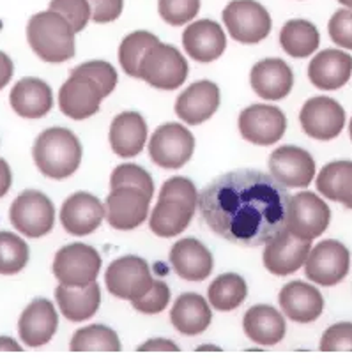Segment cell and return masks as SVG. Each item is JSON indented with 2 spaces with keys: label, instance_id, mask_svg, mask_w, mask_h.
<instances>
[{
  "label": "cell",
  "instance_id": "obj_50",
  "mask_svg": "<svg viewBox=\"0 0 352 364\" xmlns=\"http://www.w3.org/2000/svg\"><path fill=\"white\" fill-rule=\"evenodd\" d=\"M0 352H21V347L13 338L0 336Z\"/></svg>",
  "mask_w": 352,
  "mask_h": 364
},
{
  "label": "cell",
  "instance_id": "obj_39",
  "mask_svg": "<svg viewBox=\"0 0 352 364\" xmlns=\"http://www.w3.org/2000/svg\"><path fill=\"white\" fill-rule=\"evenodd\" d=\"M158 11L166 23L179 27L197 16L201 0H158Z\"/></svg>",
  "mask_w": 352,
  "mask_h": 364
},
{
  "label": "cell",
  "instance_id": "obj_23",
  "mask_svg": "<svg viewBox=\"0 0 352 364\" xmlns=\"http://www.w3.org/2000/svg\"><path fill=\"white\" fill-rule=\"evenodd\" d=\"M183 45L193 60L213 62L223 55L227 38L220 23L213 20H198L184 31Z\"/></svg>",
  "mask_w": 352,
  "mask_h": 364
},
{
  "label": "cell",
  "instance_id": "obj_27",
  "mask_svg": "<svg viewBox=\"0 0 352 364\" xmlns=\"http://www.w3.org/2000/svg\"><path fill=\"white\" fill-rule=\"evenodd\" d=\"M242 327L246 336L262 347L280 343L287 329L282 313L270 304L252 306L242 318Z\"/></svg>",
  "mask_w": 352,
  "mask_h": 364
},
{
  "label": "cell",
  "instance_id": "obj_10",
  "mask_svg": "<svg viewBox=\"0 0 352 364\" xmlns=\"http://www.w3.org/2000/svg\"><path fill=\"white\" fill-rule=\"evenodd\" d=\"M351 267L349 250L342 242L328 241L319 242L308 255L304 262V274L310 282L322 287L338 285L347 276Z\"/></svg>",
  "mask_w": 352,
  "mask_h": 364
},
{
  "label": "cell",
  "instance_id": "obj_20",
  "mask_svg": "<svg viewBox=\"0 0 352 364\" xmlns=\"http://www.w3.org/2000/svg\"><path fill=\"white\" fill-rule=\"evenodd\" d=\"M59 327V315L48 299H34L23 309L18 322V333L27 347L48 343Z\"/></svg>",
  "mask_w": 352,
  "mask_h": 364
},
{
  "label": "cell",
  "instance_id": "obj_28",
  "mask_svg": "<svg viewBox=\"0 0 352 364\" xmlns=\"http://www.w3.org/2000/svg\"><path fill=\"white\" fill-rule=\"evenodd\" d=\"M147 140V124L137 112L117 115L110 126L112 151L121 158H135Z\"/></svg>",
  "mask_w": 352,
  "mask_h": 364
},
{
  "label": "cell",
  "instance_id": "obj_5",
  "mask_svg": "<svg viewBox=\"0 0 352 364\" xmlns=\"http://www.w3.org/2000/svg\"><path fill=\"white\" fill-rule=\"evenodd\" d=\"M9 220L13 227L27 237H43L52 232L55 207L45 193L27 189L11 205Z\"/></svg>",
  "mask_w": 352,
  "mask_h": 364
},
{
  "label": "cell",
  "instance_id": "obj_45",
  "mask_svg": "<svg viewBox=\"0 0 352 364\" xmlns=\"http://www.w3.org/2000/svg\"><path fill=\"white\" fill-rule=\"evenodd\" d=\"M333 43L352 50V9H340L331 16L328 25Z\"/></svg>",
  "mask_w": 352,
  "mask_h": 364
},
{
  "label": "cell",
  "instance_id": "obj_12",
  "mask_svg": "<svg viewBox=\"0 0 352 364\" xmlns=\"http://www.w3.org/2000/svg\"><path fill=\"white\" fill-rule=\"evenodd\" d=\"M329 220H331V210L328 203L319 198L315 193L303 191L290 198L287 228L297 237L314 241L324 234Z\"/></svg>",
  "mask_w": 352,
  "mask_h": 364
},
{
  "label": "cell",
  "instance_id": "obj_19",
  "mask_svg": "<svg viewBox=\"0 0 352 364\" xmlns=\"http://www.w3.org/2000/svg\"><path fill=\"white\" fill-rule=\"evenodd\" d=\"M220 107V89L209 80L188 87L176 101V114L181 121L197 126L213 117Z\"/></svg>",
  "mask_w": 352,
  "mask_h": 364
},
{
  "label": "cell",
  "instance_id": "obj_11",
  "mask_svg": "<svg viewBox=\"0 0 352 364\" xmlns=\"http://www.w3.org/2000/svg\"><path fill=\"white\" fill-rule=\"evenodd\" d=\"M107 96V90L96 80L71 71V76L59 90V107L68 117L83 121L100 112L101 101Z\"/></svg>",
  "mask_w": 352,
  "mask_h": 364
},
{
  "label": "cell",
  "instance_id": "obj_47",
  "mask_svg": "<svg viewBox=\"0 0 352 364\" xmlns=\"http://www.w3.org/2000/svg\"><path fill=\"white\" fill-rule=\"evenodd\" d=\"M140 352H177L179 347L172 343L170 340H163V338H156V340L145 341L144 345L139 347Z\"/></svg>",
  "mask_w": 352,
  "mask_h": 364
},
{
  "label": "cell",
  "instance_id": "obj_44",
  "mask_svg": "<svg viewBox=\"0 0 352 364\" xmlns=\"http://www.w3.org/2000/svg\"><path fill=\"white\" fill-rule=\"evenodd\" d=\"M322 352H352V323L342 322L329 327L321 340Z\"/></svg>",
  "mask_w": 352,
  "mask_h": 364
},
{
  "label": "cell",
  "instance_id": "obj_4",
  "mask_svg": "<svg viewBox=\"0 0 352 364\" xmlns=\"http://www.w3.org/2000/svg\"><path fill=\"white\" fill-rule=\"evenodd\" d=\"M140 78L154 89L174 90L186 82L188 62L176 46L158 43L145 53Z\"/></svg>",
  "mask_w": 352,
  "mask_h": 364
},
{
  "label": "cell",
  "instance_id": "obj_3",
  "mask_svg": "<svg viewBox=\"0 0 352 364\" xmlns=\"http://www.w3.org/2000/svg\"><path fill=\"white\" fill-rule=\"evenodd\" d=\"M75 28L63 14L48 9L28 20L27 39L36 55L45 62H66L75 57Z\"/></svg>",
  "mask_w": 352,
  "mask_h": 364
},
{
  "label": "cell",
  "instance_id": "obj_21",
  "mask_svg": "<svg viewBox=\"0 0 352 364\" xmlns=\"http://www.w3.org/2000/svg\"><path fill=\"white\" fill-rule=\"evenodd\" d=\"M250 83L257 96L266 101H278L292 90L294 73L282 59H264L252 68Z\"/></svg>",
  "mask_w": 352,
  "mask_h": 364
},
{
  "label": "cell",
  "instance_id": "obj_32",
  "mask_svg": "<svg viewBox=\"0 0 352 364\" xmlns=\"http://www.w3.org/2000/svg\"><path fill=\"white\" fill-rule=\"evenodd\" d=\"M321 36L317 27L306 20H290L280 32L282 48L294 59H306L319 48Z\"/></svg>",
  "mask_w": 352,
  "mask_h": 364
},
{
  "label": "cell",
  "instance_id": "obj_38",
  "mask_svg": "<svg viewBox=\"0 0 352 364\" xmlns=\"http://www.w3.org/2000/svg\"><path fill=\"white\" fill-rule=\"evenodd\" d=\"M124 186H129V188H139L144 193H147L152 198L154 195V181L149 176V172H145L144 168L139 165H133V163H124V165H119L117 168L114 170L110 179V188H124Z\"/></svg>",
  "mask_w": 352,
  "mask_h": 364
},
{
  "label": "cell",
  "instance_id": "obj_2",
  "mask_svg": "<svg viewBox=\"0 0 352 364\" xmlns=\"http://www.w3.org/2000/svg\"><path fill=\"white\" fill-rule=\"evenodd\" d=\"M36 166L50 179H66L82 163V144L64 127H50L36 138L32 149Z\"/></svg>",
  "mask_w": 352,
  "mask_h": 364
},
{
  "label": "cell",
  "instance_id": "obj_37",
  "mask_svg": "<svg viewBox=\"0 0 352 364\" xmlns=\"http://www.w3.org/2000/svg\"><path fill=\"white\" fill-rule=\"evenodd\" d=\"M27 262V242L13 232H0V274H16Z\"/></svg>",
  "mask_w": 352,
  "mask_h": 364
},
{
  "label": "cell",
  "instance_id": "obj_14",
  "mask_svg": "<svg viewBox=\"0 0 352 364\" xmlns=\"http://www.w3.org/2000/svg\"><path fill=\"white\" fill-rule=\"evenodd\" d=\"M151 196L139 188H115L107 196V221L115 230H133L140 227L149 214Z\"/></svg>",
  "mask_w": 352,
  "mask_h": 364
},
{
  "label": "cell",
  "instance_id": "obj_30",
  "mask_svg": "<svg viewBox=\"0 0 352 364\" xmlns=\"http://www.w3.org/2000/svg\"><path fill=\"white\" fill-rule=\"evenodd\" d=\"M55 299L60 308V313L68 320L83 322L100 309L101 290L96 282L87 287L59 285L55 290Z\"/></svg>",
  "mask_w": 352,
  "mask_h": 364
},
{
  "label": "cell",
  "instance_id": "obj_41",
  "mask_svg": "<svg viewBox=\"0 0 352 364\" xmlns=\"http://www.w3.org/2000/svg\"><path fill=\"white\" fill-rule=\"evenodd\" d=\"M198 196L201 195L197 193L195 184L186 177H172L163 184L161 191H159L161 200H176L193 210L198 207Z\"/></svg>",
  "mask_w": 352,
  "mask_h": 364
},
{
  "label": "cell",
  "instance_id": "obj_31",
  "mask_svg": "<svg viewBox=\"0 0 352 364\" xmlns=\"http://www.w3.org/2000/svg\"><path fill=\"white\" fill-rule=\"evenodd\" d=\"M193 214L195 210L184 203L159 198L152 209L149 227H151L152 234H156L158 237H176L181 232L186 230Z\"/></svg>",
  "mask_w": 352,
  "mask_h": 364
},
{
  "label": "cell",
  "instance_id": "obj_8",
  "mask_svg": "<svg viewBox=\"0 0 352 364\" xmlns=\"http://www.w3.org/2000/svg\"><path fill=\"white\" fill-rule=\"evenodd\" d=\"M195 151V138L190 129L177 122H166L152 133L149 154L152 163L166 170L186 165Z\"/></svg>",
  "mask_w": 352,
  "mask_h": 364
},
{
  "label": "cell",
  "instance_id": "obj_48",
  "mask_svg": "<svg viewBox=\"0 0 352 364\" xmlns=\"http://www.w3.org/2000/svg\"><path fill=\"white\" fill-rule=\"evenodd\" d=\"M13 73H14V65L13 60L6 55L4 52H0V90L11 82L13 78Z\"/></svg>",
  "mask_w": 352,
  "mask_h": 364
},
{
  "label": "cell",
  "instance_id": "obj_35",
  "mask_svg": "<svg viewBox=\"0 0 352 364\" xmlns=\"http://www.w3.org/2000/svg\"><path fill=\"white\" fill-rule=\"evenodd\" d=\"M158 43L159 39L147 31H137L126 36L119 48V62H121L124 73H128L133 78H140L142 60H144L145 53Z\"/></svg>",
  "mask_w": 352,
  "mask_h": 364
},
{
  "label": "cell",
  "instance_id": "obj_9",
  "mask_svg": "<svg viewBox=\"0 0 352 364\" xmlns=\"http://www.w3.org/2000/svg\"><path fill=\"white\" fill-rule=\"evenodd\" d=\"M149 264L140 257H121L112 262L105 274V285L119 299H139L152 287Z\"/></svg>",
  "mask_w": 352,
  "mask_h": 364
},
{
  "label": "cell",
  "instance_id": "obj_17",
  "mask_svg": "<svg viewBox=\"0 0 352 364\" xmlns=\"http://www.w3.org/2000/svg\"><path fill=\"white\" fill-rule=\"evenodd\" d=\"M270 172L285 188H306L315 177V161L304 149L283 145L271 154Z\"/></svg>",
  "mask_w": 352,
  "mask_h": 364
},
{
  "label": "cell",
  "instance_id": "obj_40",
  "mask_svg": "<svg viewBox=\"0 0 352 364\" xmlns=\"http://www.w3.org/2000/svg\"><path fill=\"white\" fill-rule=\"evenodd\" d=\"M50 9L63 14L75 28V32H82L92 16L89 0H52Z\"/></svg>",
  "mask_w": 352,
  "mask_h": 364
},
{
  "label": "cell",
  "instance_id": "obj_53",
  "mask_svg": "<svg viewBox=\"0 0 352 364\" xmlns=\"http://www.w3.org/2000/svg\"><path fill=\"white\" fill-rule=\"evenodd\" d=\"M349 134H351V140H352V119H351V124H349Z\"/></svg>",
  "mask_w": 352,
  "mask_h": 364
},
{
  "label": "cell",
  "instance_id": "obj_7",
  "mask_svg": "<svg viewBox=\"0 0 352 364\" xmlns=\"http://www.w3.org/2000/svg\"><path fill=\"white\" fill-rule=\"evenodd\" d=\"M101 271V257L92 246L73 242L60 247L53 260V274L60 285L87 287L97 279Z\"/></svg>",
  "mask_w": 352,
  "mask_h": 364
},
{
  "label": "cell",
  "instance_id": "obj_54",
  "mask_svg": "<svg viewBox=\"0 0 352 364\" xmlns=\"http://www.w3.org/2000/svg\"><path fill=\"white\" fill-rule=\"evenodd\" d=\"M346 207H347V209H352V202H351V203H347Z\"/></svg>",
  "mask_w": 352,
  "mask_h": 364
},
{
  "label": "cell",
  "instance_id": "obj_25",
  "mask_svg": "<svg viewBox=\"0 0 352 364\" xmlns=\"http://www.w3.org/2000/svg\"><path fill=\"white\" fill-rule=\"evenodd\" d=\"M352 73V57L342 50H324L308 65V78L317 89L336 90L346 85Z\"/></svg>",
  "mask_w": 352,
  "mask_h": 364
},
{
  "label": "cell",
  "instance_id": "obj_15",
  "mask_svg": "<svg viewBox=\"0 0 352 364\" xmlns=\"http://www.w3.org/2000/svg\"><path fill=\"white\" fill-rule=\"evenodd\" d=\"M287 119L280 108L271 105H252L239 115L242 138L255 145H273L285 134Z\"/></svg>",
  "mask_w": 352,
  "mask_h": 364
},
{
  "label": "cell",
  "instance_id": "obj_22",
  "mask_svg": "<svg viewBox=\"0 0 352 364\" xmlns=\"http://www.w3.org/2000/svg\"><path fill=\"white\" fill-rule=\"evenodd\" d=\"M170 264L179 278L186 282H204L213 272V255L197 239H181L170 250Z\"/></svg>",
  "mask_w": 352,
  "mask_h": 364
},
{
  "label": "cell",
  "instance_id": "obj_26",
  "mask_svg": "<svg viewBox=\"0 0 352 364\" xmlns=\"http://www.w3.org/2000/svg\"><path fill=\"white\" fill-rule=\"evenodd\" d=\"M13 110L20 117L41 119L52 110L53 94L48 83L39 78H21L9 94Z\"/></svg>",
  "mask_w": 352,
  "mask_h": 364
},
{
  "label": "cell",
  "instance_id": "obj_16",
  "mask_svg": "<svg viewBox=\"0 0 352 364\" xmlns=\"http://www.w3.org/2000/svg\"><path fill=\"white\" fill-rule=\"evenodd\" d=\"M311 251V241L294 235L289 228L280 232L264 250V267L274 276H289L299 271Z\"/></svg>",
  "mask_w": 352,
  "mask_h": 364
},
{
  "label": "cell",
  "instance_id": "obj_51",
  "mask_svg": "<svg viewBox=\"0 0 352 364\" xmlns=\"http://www.w3.org/2000/svg\"><path fill=\"white\" fill-rule=\"evenodd\" d=\"M197 350H220V347H213V345H204V347H198Z\"/></svg>",
  "mask_w": 352,
  "mask_h": 364
},
{
  "label": "cell",
  "instance_id": "obj_34",
  "mask_svg": "<svg viewBox=\"0 0 352 364\" xmlns=\"http://www.w3.org/2000/svg\"><path fill=\"white\" fill-rule=\"evenodd\" d=\"M248 296V287L246 282L235 272H227V274L218 276L211 283L208 290L209 303H211L218 311H232L245 303Z\"/></svg>",
  "mask_w": 352,
  "mask_h": 364
},
{
  "label": "cell",
  "instance_id": "obj_46",
  "mask_svg": "<svg viewBox=\"0 0 352 364\" xmlns=\"http://www.w3.org/2000/svg\"><path fill=\"white\" fill-rule=\"evenodd\" d=\"M92 20L96 23H110L121 16L124 0H89Z\"/></svg>",
  "mask_w": 352,
  "mask_h": 364
},
{
  "label": "cell",
  "instance_id": "obj_13",
  "mask_svg": "<svg viewBox=\"0 0 352 364\" xmlns=\"http://www.w3.org/2000/svg\"><path fill=\"white\" fill-rule=\"evenodd\" d=\"M301 127L308 136L329 141L342 133L346 126V112L338 101L331 97H311L303 105L299 114Z\"/></svg>",
  "mask_w": 352,
  "mask_h": 364
},
{
  "label": "cell",
  "instance_id": "obj_33",
  "mask_svg": "<svg viewBox=\"0 0 352 364\" xmlns=\"http://www.w3.org/2000/svg\"><path fill=\"white\" fill-rule=\"evenodd\" d=\"M317 189L333 202H352V161L328 163L317 176Z\"/></svg>",
  "mask_w": 352,
  "mask_h": 364
},
{
  "label": "cell",
  "instance_id": "obj_1",
  "mask_svg": "<svg viewBox=\"0 0 352 364\" xmlns=\"http://www.w3.org/2000/svg\"><path fill=\"white\" fill-rule=\"evenodd\" d=\"M287 188L259 170H235L209 182L198 209L214 234L239 246H262L287 228Z\"/></svg>",
  "mask_w": 352,
  "mask_h": 364
},
{
  "label": "cell",
  "instance_id": "obj_18",
  "mask_svg": "<svg viewBox=\"0 0 352 364\" xmlns=\"http://www.w3.org/2000/svg\"><path fill=\"white\" fill-rule=\"evenodd\" d=\"M107 216L105 207L94 195L78 191L71 195L60 209V223L73 235H89L100 228Z\"/></svg>",
  "mask_w": 352,
  "mask_h": 364
},
{
  "label": "cell",
  "instance_id": "obj_36",
  "mask_svg": "<svg viewBox=\"0 0 352 364\" xmlns=\"http://www.w3.org/2000/svg\"><path fill=\"white\" fill-rule=\"evenodd\" d=\"M70 348L73 352H119L121 341L110 327L89 326L73 334Z\"/></svg>",
  "mask_w": 352,
  "mask_h": 364
},
{
  "label": "cell",
  "instance_id": "obj_29",
  "mask_svg": "<svg viewBox=\"0 0 352 364\" xmlns=\"http://www.w3.org/2000/svg\"><path fill=\"white\" fill-rule=\"evenodd\" d=\"M172 326L186 336L204 333L213 320L208 299L193 292H186L177 297L172 311H170Z\"/></svg>",
  "mask_w": 352,
  "mask_h": 364
},
{
  "label": "cell",
  "instance_id": "obj_49",
  "mask_svg": "<svg viewBox=\"0 0 352 364\" xmlns=\"http://www.w3.org/2000/svg\"><path fill=\"white\" fill-rule=\"evenodd\" d=\"M11 182H13V176H11L9 165H7L6 159L0 158V198L9 191Z\"/></svg>",
  "mask_w": 352,
  "mask_h": 364
},
{
  "label": "cell",
  "instance_id": "obj_42",
  "mask_svg": "<svg viewBox=\"0 0 352 364\" xmlns=\"http://www.w3.org/2000/svg\"><path fill=\"white\" fill-rule=\"evenodd\" d=\"M170 303V289L163 282H154L151 289L139 297L133 299V308L139 313H145V315H156L161 313Z\"/></svg>",
  "mask_w": 352,
  "mask_h": 364
},
{
  "label": "cell",
  "instance_id": "obj_43",
  "mask_svg": "<svg viewBox=\"0 0 352 364\" xmlns=\"http://www.w3.org/2000/svg\"><path fill=\"white\" fill-rule=\"evenodd\" d=\"M73 71L82 73V75H87L90 76V78L96 80V82L107 90L108 96H110L112 90H114L115 85H117V71H115L114 65L108 64V62L105 60L83 62V64L76 65Z\"/></svg>",
  "mask_w": 352,
  "mask_h": 364
},
{
  "label": "cell",
  "instance_id": "obj_52",
  "mask_svg": "<svg viewBox=\"0 0 352 364\" xmlns=\"http://www.w3.org/2000/svg\"><path fill=\"white\" fill-rule=\"evenodd\" d=\"M340 4H343V6H347L349 9H352V0H338Z\"/></svg>",
  "mask_w": 352,
  "mask_h": 364
},
{
  "label": "cell",
  "instance_id": "obj_6",
  "mask_svg": "<svg viewBox=\"0 0 352 364\" xmlns=\"http://www.w3.org/2000/svg\"><path fill=\"white\" fill-rule=\"evenodd\" d=\"M228 34L242 45H257L271 32V16L257 0H234L223 9Z\"/></svg>",
  "mask_w": 352,
  "mask_h": 364
},
{
  "label": "cell",
  "instance_id": "obj_24",
  "mask_svg": "<svg viewBox=\"0 0 352 364\" xmlns=\"http://www.w3.org/2000/svg\"><path fill=\"white\" fill-rule=\"evenodd\" d=\"M280 306L287 316L297 323H308L317 320L324 309V297L304 282H290L280 290Z\"/></svg>",
  "mask_w": 352,
  "mask_h": 364
}]
</instances>
